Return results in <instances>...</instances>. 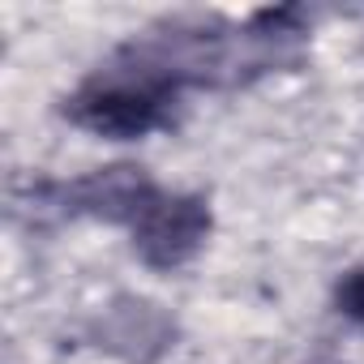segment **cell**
I'll return each instance as SVG.
<instances>
[{"label":"cell","mask_w":364,"mask_h":364,"mask_svg":"<svg viewBox=\"0 0 364 364\" xmlns=\"http://www.w3.org/2000/svg\"><path fill=\"white\" fill-rule=\"evenodd\" d=\"M334 304H338L343 317H351L355 326H364V266H355V270H347V274L338 279Z\"/></svg>","instance_id":"obj_5"},{"label":"cell","mask_w":364,"mask_h":364,"mask_svg":"<svg viewBox=\"0 0 364 364\" xmlns=\"http://www.w3.org/2000/svg\"><path fill=\"white\" fill-rule=\"evenodd\" d=\"M171 338V326L167 317L146 304V300H120L112 313H107V330H103V343L129 360H150L167 347Z\"/></svg>","instance_id":"obj_4"},{"label":"cell","mask_w":364,"mask_h":364,"mask_svg":"<svg viewBox=\"0 0 364 364\" xmlns=\"http://www.w3.org/2000/svg\"><path fill=\"white\" fill-rule=\"evenodd\" d=\"M163 189L150 185V176L141 167H99L73 185L60 189V206L69 215H95V219H107V223H124L133 228L141 219V210L159 198Z\"/></svg>","instance_id":"obj_3"},{"label":"cell","mask_w":364,"mask_h":364,"mask_svg":"<svg viewBox=\"0 0 364 364\" xmlns=\"http://www.w3.org/2000/svg\"><path fill=\"white\" fill-rule=\"evenodd\" d=\"M180 90L163 82L154 69L137 65L129 52H116L107 65H99L65 103V116L99 137H146L163 124H171Z\"/></svg>","instance_id":"obj_1"},{"label":"cell","mask_w":364,"mask_h":364,"mask_svg":"<svg viewBox=\"0 0 364 364\" xmlns=\"http://www.w3.org/2000/svg\"><path fill=\"white\" fill-rule=\"evenodd\" d=\"M129 232H133V253L150 270H176L193 262L198 249L206 245L210 206L198 193H159Z\"/></svg>","instance_id":"obj_2"}]
</instances>
